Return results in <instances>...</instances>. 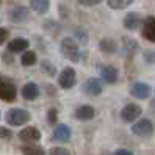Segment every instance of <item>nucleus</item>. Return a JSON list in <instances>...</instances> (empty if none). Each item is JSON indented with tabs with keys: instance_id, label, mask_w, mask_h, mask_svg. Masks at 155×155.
Segmentation results:
<instances>
[{
	"instance_id": "obj_13",
	"label": "nucleus",
	"mask_w": 155,
	"mask_h": 155,
	"mask_svg": "<svg viewBox=\"0 0 155 155\" xmlns=\"http://www.w3.org/2000/svg\"><path fill=\"white\" fill-rule=\"evenodd\" d=\"M19 138L25 143H36L41 140V132L36 127H27L19 132Z\"/></svg>"
},
{
	"instance_id": "obj_27",
	"label": "nucleus",
	"mask_w": 155,
	"mask_h": 155,
	"mask_svg": "<svg viewBox=\"0 0 155 155\" xmlns=\"http://www.w3.org/2000/svg\"><path fill=\"white\" fill-rule=\"evenodd\" d=\"M50 155H71V152L64 147H52L50 149Z\"/></svg>"
},
{
	"instance_id": "obj_16",
	"label": "nucleus",
	"mask_w": 155,
	"mask_h": 155,
	"mask_svg": "<svg viewBox=\"0 0 155 155\" xmlns=\"http://www.w3.org/2000/svg\"><path fill=\"white\" fill-rule=\"evenodd\" d=\"M141 22H143V19L138 13H129L124 17V27L127 30H136L141 25Z\"/></svg>"
},
{
	"instance_id": "obj_30",
	"label": "nucleus",
	"mask_w": 155,
	"mask_h": 155,
	"mask_svg": "<svg viewBox=\"0 0 155 155\" xmlns=\"http://www.w3.org/2000/svg\"><path fill=\"white\" fill-rule=\"evenodd\" d=\"M75 36L78 38V41L81 44H86V33L85 31H81V30H75Z\"/></svg>"
},
{
	"instance_id": "obj_12",
	"label": "nucleus",
	"mask_w": 155,
	"mask_h": 155,
	"mask_svg": "<svg viewBox=\"0 0 155 155\" xmlns=\"http://www.w3.org/2000/svg\"><path fill=\"white\" fill-rule=\"evenodd\" d=\"M52 138H53V141H58V143H68V141H71V129L66 124H60L55 127Z\"/></svg>"
},
{
	"instance_id": "obj_22",
	"label": "nucleus",
	"mask_w": 155,
	"mask_h": 155,
	"mask_svg": "<svg viewBox=\"0 0 155 155\" xmlns=\"http://www.w3.org/2000/svg\"><path fill=\"white\" fill-rule=\"evenodd\" d=\"M107 3L111 10H125L133 3V0H107Z\"/></svg>"
},
{
	"instance_id": "obj_23",
	"label": "nucleus",
	"mask_w": 155,
	"mask_h": 155,
	"mask_svg": "<svg viewBox=\"0 0 155 155\" xmlns=\"http://www.w3.org/2000/svg\"><path fill=\"white\" fill-rule=\"evenodd\" d=\"M21 63L24 66H33L35 63H36V53L33 50H27L24 52V55L21 58Z\"/></svg>"
},
{
	"instance_id": "obj_29",
	"label": "nucleus",
	"mask_w": 155,
	"mask_h": 155,
	"mask_svg": "<svg viewBox=\"0 0 155 155\" xmlns=\"http://www.w3.org/2000/svg\"><path fill=\"white\" fill-rule=\"evenodd\" d=\"M13 136V133L8 130V129H5V127H0V138L2 140H10Z\"/></svg>"
},
{
	"instance_id": "obj_21",
	"label": "nucleus",
	"mask_w": 155,
	"mask_h": 155,
	"mask_svg": "<svg viewBox=\"0 0 155 155\" xmlns=\"http://www.w3.org/2000/svg\"><path fill=\"white\" fill-rule=\"evenodd\" d=\"M24 155H45L44 147H41L39 144H27L21 147Z\"/></svg>"
},
{
	"instance_id": "obj_4",
	"label": "nucleus",
	"mask_w": 155,
	"mask_h": 155,
	"mask_svg": "<svg viewBox=\"0 0 155 155\" xmlns=\"http://www.w3.org/2000/svg\"><path fill=\"white\" fill-rule=\"evenodd\" d=\"M132 132L136 135V136H141V138H147V136H152L153 132H155V127H153V122L150 119H140L136 121L133 125H132Z\"/></svg>"
},
{
	"instance_id": "obj_2",
	"label": "nucleus",
	"mask_w": 155,
	"mask_h": 155,
	"mask_svg": "<svg viewBox=\"0 0 155 155\" xmlns=\"http://www.w3.org/2000/svg\"><path fill=\"white\" fill-rule=\"evenodd\" d=\"M30 113L27 110H22V108H11L8 110L6 114H5V119L6 122L13 125V127H19V125H24L30 121Z\"/></svg>"
},
{
	"instance_id": "obj_9",
	"label": "nucleus",
	"mask_w": 155,
	"mask_h": 155,
	"mask_svg": "<svg viewBox=\"0 0 155 155\" xmlns=\"http://www.w3.org/2000/svg\"><path fill=\"white\" fill-rule=\"evenodd\" d=\"M100 77H102L104 81H107V83H116L117 81V77H119V72H117V69L114 66H110V64H105L100 68Z\"/></svg>"
},
{
	"instance_id": "obj_14",
	"label": "nucleus",
	"mask_w": 155,
	"mask_h": 155,
	"mask_svg": "<svg viewBox=\"0 0 155 155\" xmlns=\"http://www.w3.org/2000/svg\"><path fill=\"white\" fill-rule=\"evenodd\" d=\"M30 42L24 39V38H14L8 42V52L10 53H19V52H25L28 49Z\"/></svg>"
},
{
	"instance_id": "obj_3",
	"label": "nucleus",
	"mask_w": 155,
	"mask_h": 155,
	"mask_svg": "<svg viewBox=\"0 0 155 155\" xmlns=\"http://www.w3.org/2000/svg\"><path fill=\"white\" fill-rule=\"evenodd\" d=\"M16 96H17L16 85L10 78L0 75V99L5 100V102H13Z\"/></svg>"
},
{
	"instance_id": "obj_19",
	"label": "nucleus",
	"mask_w": 155,
	"mask_h": 155,
	"mask_svg": "<svg viewBox=\"0 0 155 155\" xmlns=\"http://www.w3.org/2000/svg\"><path fill=\"white\" fill-rule=\"evenodd\" d=\"M99 47H100V50L105 52V53H114L117 50V44L111 38H105V39H102L99 42Z\"/></svg>"
},
{
	"instance_id": "obj_1",
	"label": "nucleus",
	"mask_w": 155,
	"mask_h": 155,
	"mask_svg": "<svg viewBox=\"0 0 155 155\" xmlns=\"http://www.w3.org/2000/svg\"><path fill=\"white\" fill-rule=\"evenodd\" d=\"M60 50H61V55L68 58L72 63H77L80 61V49H78V44L74 38H64L60 44Z\"/></svg>"
},
{
	"instance_id": "obj_20",
	"label": "nucleus",
	"mask_w": 155,
	"mask_h": 155,
	"mask_svg": "<svg viewBox=\"0 0 155 155\" xmlns=\"http://www.w3.org/2000/svg\"><path fill=\"white\" fill-rule=\"evenodd\" d=\"M140 49L138 42L132 38H122V50L127 53V55H133V53Z\"/></svg>"
},
{
	"instance_id": "obj_7",
	"label": "nucleus",
	"mask_w": 155,
	"mask_h": 155,
	"mask_svg": "<svg viewBox=\"0 0 155 155\" xmlns=\"http://www.w3.org/2000/svg\"><path fill=\"white\" fill-rule=\"evenodd\" d=\"M130 94L135 97V99H140V100H144V99H149L150 94H152V88L147 85V83H143V81H136L130 86Z\"/></svg>"
},
{
	"instance_id": "obj_28",
	"label": "nucleus",
	"mask_w": 155,
	"mask_h": 155,
	"mask_svg": "<svg viewBox=\"0 0 155 155\" xmlns=\"http://www.w3.org/2000/svg\"><path fill=\"white\" fill-rule=\"evenodd\" d=\"M102 0H77V3H80L81 6H94L99 5Z\"/></svg>"
},
{
	"instance_id": "obj_10",
	"label": "nucleus",
	"mask_w": 155,
	"mask_h": 155,
	"mask_svg": "<svg viewBox=\"0 0 155 155\" xmlns=\"http://www.w3.org/2000/svg\"><path fill=\"white\" fill-rule=\"evenodd\" d=\"M83 89L89 96H99V94H102L104 86H102V81L99 78H88L83 85Z\"/></svg>"
},
{
	"instance_id": "obj_25",
	"label": "nucleus",
	"mask_w": 155,
	"mask_h": 155,
	"mask_svg": "<svg viewBox=\"0 0 155 155\" xmlns=\"http://www.w3.org/2000/svg\"><path fill=\"white\" fill-rule=\"evenodd\" d=\"M57 117H58V111H57V108H50V110L47 111V122L50 125H53L57 122Z\"/></svg>"
},
{
	"instance_id": "obj_32",
	"label": "nucleus",
	"mask_w": 155,
	"mask_h": 155,
	"mask_svg": "<svg viewBox=\"0 0 155 155\" xmlns=\"http://www.w3.org/2000/svg\"><path fill=\"white\" fill-rule=\"evenodd\" d=\"M114 155H133V152L129 150V149H117L114 152Z\"/></svg>"
},
{
	"instance_id": "obj_17",
	"label": "nucleus",
	"mask_w": 155,
	"mask_h": 155,
	"mask_svg": "<svg viewBox=\"0 0 155 155\" xmlns=\"http://www.w3.org/2000/svg\"><path fill=\"white\" fill-rule=\"evenodd\" d=\"M38 96H39V88L36 86L35 83L30 81V83L24 85V88H22V97L25 100H35Z\"/></svg>"
},
{
	"instance_id": "obj_8",
	"label": "nucleus",
	"mask_w": 155,
	"mask_h": 155,
	"mask_svg": "<svg viewBox=\"0 0 155 155\" xmlns=\"http://www.w3.org/2000/svg\"><path fill=\"white\" fill-rule=\"evenodd\" d=\"M141 25H143V30H141L143 38L147 39L149 42H155V17L147 16L141 22Z\"/></svg>"
},
{
	"instance_id": "obj_11",
	"label": "nucleus",
	"mask_w": 155,
	"mask_h": 155,
	"mask_svg": "<svg viewBox=\"0 0 155 155\" xmlns=\"http://www.w3.org/2000/svg\"><path fill=\"white\" fill-rule=\"evenodd\" d=\"M74 116L78 121H91V119H94V116H96V110H94V107H91V105H81L74 111Z\"/></svg>"
},
{
	"instance_id": "obj_31",
	"label": "nucleus",
	"mask_w": 155,
	"mask_h": 155,
	"mask_svg": "<svg viewBox=\"0 0 155 155\" xmlns=\"http://www.w3.org/2000/svg\"><path fill=\"white\" fill-rule=\"evenodd\" d=\"M8 36H10V33H8L6 28H0V45L8 39Z\"/></svg>"
},
{
	"instance_id": "obj_6",
	"label": "nucleus",
	"mask_w": 155,
	"mask_h": 155,
	"mask_svg": "<svg viewBox=\"0 0 155 155\" xmlns=\"http://www.w3.org/2000/svg\"><path fill=\"white\" fill-rule=\"evenodd\" d=\"M141 113H143V108L140 105L127 104L122 108V111H121V117H122V121H125V122H135L141 116Z\"/></svg>"
},
{
	"instance_id": "obj_18",
	"label": "nucleus",
	"mask_w": 155,
	"mask_h": 155,
	"mask_svg": "<svg viewBox=\"0 0 155 155\" xmlns=\"http://www.w3.org/2000/svg\"><path fill=\"white\" fill-rule=\"evenodd\" d=\"M30 6H31V10L36 11V13H39V14H44V13H47L49 11V0H30Z\"/></svg>"
},
{
	"instance_id": "obj_5",
	"label": "nucleus",
	"mask_w": 155,
	"mask_h": 155,
	"mask_svg": "<svg viewBox=\"0 0 155 155\" xmlns=\"http://www.w3.org/2000/svg\"><path fill=\"white\" fill-rule=\"evenodd\" d=\"M75 81H77V75H75V71L72 68H64L60 74L58 78V83L63 89H71L75 86Z\"/></svg>"
},
{
	"instance_id": "obj_24",
	"label": "nucleus",
	"mask_w": 155,
	"mask_h": 155,
	"mask_svg": "<svg viewBox=\"0 0 155 155\" xmlns=\"http://www.w3.org/2000/svg\"><path fill=\"white\" fill-rule=\"evenodd\" d=\"M39 66H41V71L44 72V74H47V75H50V77H53L57 74V68L52 64L50 61H47V60H42L41 63H39Z\"/></svg>"
},
{
	"instance_id": "obj_33",
	"label": "nucleus",
	"mask_w": 155,
	"mask_h": 155,
	"mask_svg": "<svg viewBox=\"0 0 155 155\" xmlns=\"http://www.w3.org/2000/svg\"><path fill=\"white\" fill-rule=\"evenodd\" d=\"M0 2H2V0H0Z\"/></svg>"
},
{
	"instance_id": "obj_15",
	"label": "nucleus",
	"mask_w": 155,
	"mask_h": 155,
	"mask_svg": "<svg viewBox=\"0 0 155 155\" xmlns=\"http://www.w3.org/2000/svg\"><path fill=\"white\" fill-rule=\"evenodd\" d=\"M28 10L25 6H14L10 11V21L11 22H24L28 19Z\"/></svg>"
},
{
	"instance_id": "obj_26",
	"label": "nucleus",
	"mask_w": 155,
	"mask_h": 155,
	"mask_svg": "<svg viewBox=\"0 0 155 155\" xmlns=\"http://www.w3.org/2000/svg\"><path fill=\"white\" fill-rule=\"evenodd\" d=\"M144 61L147 64H153L155 63V52L153 50H146L144 52Z\"/></svg>"
}]
</instances>
